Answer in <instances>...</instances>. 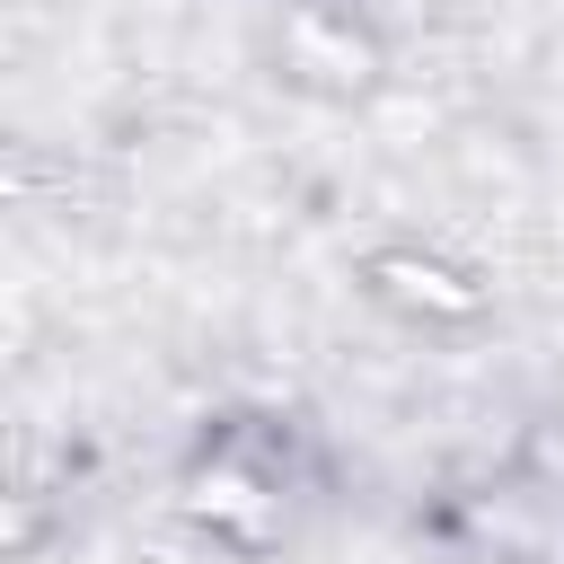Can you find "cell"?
Wrapping results in <instances>:
<instances>
[{
	"mask_svg": "<svg viewBox=\"0 0 564 564\" xmlns=\"http://www.w3.org/2000/svg\"><path fill=\"white\" fill-rule=\"evenodd\" d=\"M282 70H291V79H308V88H326V97H352V88H370L379 44H370L344 9L300 0V9L282 18Z\"/></svg>",
	"mask_w": 564,
	"mask_h": 564,
	"instance_id": "cell-1",
	"label": "cell"
},
{
	"mask_svg": "<svg viewBox=\"0 0 564 564\" xmlns=\"http://www.w3.org/2000/svg\"><path fill=\"white\" fill-rule=\"evenodd\" d=\"M370 282H379L388 300L423 308V317H476V308H485V291H476L458 264H441V256H414V247H388V256H370Z\"/></svg>",
	"mask_w": 564,
	"mask_h": 564,
	"instance_id": "cell-2",
	"label": "cell"
},
{
	"mask_svg": "<svg viewBox=\"0 0 564 564\" xmlns=\"http://www.w3.org/2000/svg\"><path fill=\"white\" fill-rule=\"evenodd\" d=\"M185 511H194V520H212V529H238V538H264V529H273V494H264V476H247L238 458L194 467Z\"/></svg>",
	"mask_w": 564,
	"mask_h": 564,
	"instance_id": "cell-3",
	"label": "cell"
}]
</instances>
